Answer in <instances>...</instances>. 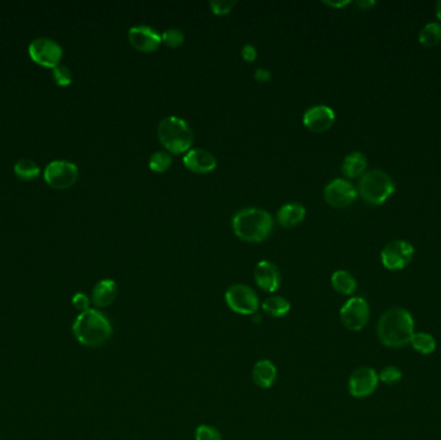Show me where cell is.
I'll list each match as a JSON object with an SVG mask.
<instances>
[{
    "label": "cell",
    "mask_w": 441,
    "mask_h": 440,
    "mask_svg": "<svg viewBox=\"0 0 441 440\" xmlns=\"http://www.w3.org/2000/svg\"><path fill=\"white\" fill-rule=\"evenodd\" d=\"M414 333V319L412 314L402 307H393L387 310L378 320V338L387 347H405L410 344Z\"/></svg>",
    "instance_id": "1"
},
{
    "label": "cell",
    "mask_w": 441,
    "mask_h": 440,
    "mask_svg": "<svg viewBox=\"0 0 441 440\" xmlns=\"http://www.w3.org/2000/svg\"><path fill=\"white\" fill-rule=\"evenodd\" d=\"M72 332L81 345L98 347L110 340L113 327L104 314L96 309H89L78 315L72 324Z\"/></svg>",
    "instance_id": "2"
},
{
    "label": "cell",
    "mask_w": 441,
    "mask_h": 440,
    "mask_svg": "<svg viewBox=\"0 0 441 440\" xmlns=\"http://www.w3.org/2000/svg\"><path fill=\"white\" fill-rule=\"evenodd\" d=\"M273 217L261 208H244L233 218V230L239 239L259 243L273 232Z\"/></svg>",
    "instance_id": "3"
},
{
    "label": "cell",
    "mask_w": 441,
    "mask_h": 440,
    "mask_svg": "<svg viewBox=\"0 0 441 440\" xmlns=\"http://www.w3.org/2000/svg\"><path fill=\"white\" fill-rule=\"evenodd\" d=\"M158 138L169 152L184 154L193 145V131L185 120L178 116H167L159 123Z\"/></svg>",
    "instance_id": "4"
},
{
    "label": "cell",
    "mask_w": 441,
    "mask_h": 440,
    "mask_svg": "<svg viewBox=\"0 0 441 440\" xmlns=\"http://www.w3.org/2000/svg\"><path fill=\"white\" fill-rule=\"evenodd\" d=\"M358 192L368 204L381 206L395 192V184L384 171L372 169L361 176Z\"/></svg>",
    "instance_id": "5"
},
{
    "label": "cell",
    "mask_w": 441,
    "mask_h": 440,
    "mask_svg": "<svg viewBox=\"0 0 441 440\" xmlns=\"http://www.w3.org/2000/svg\"><path fill=\"white\" fill-rule=\"evenodd\" d=\"M46 182L56 190H66L78 181L79 169L69 160H53L44 169Z\"/></svg>",
    "instance_id": "6"
},
{
    "label": "cell",
    "mask_w": 441,
    "mask_h": 440,
    "mask_svg": "<svg viewBox=\"0 0 441 440\" xmlns=\"http://www.w3.org/2000/svg\"><path fill=\"white\" fill-rule=\"evenodd\" d=\"M226 305L236 314L255 315L259 309V298L256 292L245 284H233L226 291Z\"/></svg>",
    "instance_id": "7"
},
{
    "label": "cell",
    "mask_w": 441,
    "mask_h": 440,
    "mask_svg": "<svg viewBox=\"0 0 441 440\" xmlns=\"http://www.w3.org/2000/svg\"><path fill=\"white\" fill-rule=\"evenodd\" d=\"M29 56L36 65H41L43 67L48 69H55L62 60L64 49L56 40L41 36L32 40L30 43Z\"/></svg>",
    "instance_id": "8"
},
{
    "label": "cell",
    "mask_w": 441,
    "mask_h": 440,
    "mask_svg": "<svg viewBox=\"0 0 441 440\" xmlns=\"http://www.w3.org/2000/svg\"><path fill=\"white\" fill-rule=\"evenodd\" d=\"M370 318L369 305L362 297H351L339 312L342 326L348 331L359 332L365 328Z\"/></svg>",
    "instance_id": "9"
},
{
    "label": "cell",
    "mask_w": 441,
    "mask_h": 440,
    "mask_svg": "<svg viewBox=\"0 0 441 440\" xmlns=\"http://www.w3.org/2000/svg\"><path fill=\"white\" fill-rule=\"evenodd\" d=\"M414 256V247L407 240H393L381 252L382 264L387 270L398 272L405 269Z\"/></svg>",
    "instance_id": "10"
},
{
    "label": "cell",
    "mask_w": 441,
    "mask_h": 440,
    "mask_svg": "<svg viewBox=\"0 0 441 440\" xmlns=\"http://www.w3.org/2000/svg\"><path fill=\"white\" fill-rule=\"evenodd\" d=\"M358 198V190L345 178H336L325 186L324 199L334 208L350 207Z\"/></svg>",
    "instance_id": "11"
},
{
    "label": "cell",
    "mask_w": 441,
    "mask_h": 440,
    "mask_svg": "<svg viewBox=\"0 0 441 440\" xmlns=\"http://www.w3.org/2000/svg\"><path fill=\"white\" fill-rule=\"evenodd\" d=\"M379 377L376 369L359 367L355 369L348 380V392L353 398H367L376 392Z\"/></svg>",
    "instance_id": "12"
},
{
    "label": "cell",
    "mask_w": 441,
    "mask_h": 440,
    "mask_svg": "<svg viewBox=\"0 0 441 440\" xmlns=\"http://www.w3.org/2000/svg\"><path fill=\"white\" fill-rule=\"evenodd\" d=\"M129 43L140 52L150 53L161 47V35L150 26H133L128 32Z\"/></svg>",
    "instance_id": "13"
},
{
    "label": "cell",
    "mask_w": 441,
    "mask_h": 440,
    "mask_svg": "<svg viewBox=\"0 0 441 440\" xmlns=\"http://www.w3.org/2000/svg\"><path fill=\"white\" fill-rule=\"evenodd\" d=\"M336 120L334 112L325 105H316L310 107L304 115V124L307 129L315 133L328 131Z\"/></svg>",
    "instance_id": "14"
},
{
    "label": "cell",
    "mask_w": 441,
    "mask_h": 440,
    "mask_svg": "<svg viewBox=\"0 0 441 440\" xmlns=\"http://www.w3.org/2000/svg\"><path fill=\"white\" fill-rule=\"evenodd\" d=\"M255 280L259 288L269 293H273L280 287V272L273 262L261 261L255 267Z\"/></svg>",
    "instance_id": "15"
},
{
    "label": "cell",
    "mask_w": 441,
    "mask_h": 440,
    "mask_svg": "<svg viewBox=\"0 0 441 440\" xmlns=\"http://www.w3.org/2000/svg\"><path fill=\"white\" fill-rule=\"evenodd\" d=\"M184 164L186 168L190 169L194 173L207 175L216 169L217 160L213 154L204 149H193L186 152Z\"/></svg>",
    "instance_id": "16"
},
{
    "label": "cell",
    "mask_w": 441,
    "mask_h": 440,
    "mask_svg": "<svg viewBox=\"0 0 441 440\" xmlns=\"http://www.w3.org/2000/svg\"><path fill=\"white\" fill-rule=\"evenodd\" d=\"M252 378L253 382L261 389H270L276 378H278V369L271 360L262 359L257 361L252 369Z\"/></svg>",
    "instance_id": "17"
},
{
    "label": "cell",
    "mask_w": 441,
    "mask_h": 440,
    "mask_svg": "<svg viewBox=\"0 0 441 440\" xmlns=\"http://www.w3.org/2000/svg\"><path fill=\"white\" fill-rule=\"evenodd\" d=\"M118 297L116 283L111 279H104L98 281L92 292V302L97 307H107L114 304Z\"/></svg>",
    "instance_id": "18"
},
{
    "label": "cell",
    "mask_w": 441,
    "mask_h": 440,
    "mask_svg": "<svg viewBox=\"0 0 441 440\" xmlns=\"http://www.w3.org/2000/svg\"><path fill=\"white\" fill-rule=\"evenodd\" d=\"M278 221L283 227H296L301 222H304L306 217V209L299 203H288L283 206L278 212Z\"/></svg>",
    "instance_id": "19"
},
{
    "label": "cell",
    "mask_w": 441,
    "mask_h": 440,
    "mask_svg": "<svg viewBox=\"0 0 441 440\" xmlns=\"http://www.w3.org/2000/svg\"><path fill=\"white\" fill-rule=\"evenodd\" d=\"M368 167V160L362 152H355L348 154L342 163V173L348 178L362 176Z\"/></svg>",
    "instance_id": "20"
},
{
    "label": "cell",
    "mask_w": 441,
    "mask_h": 440,
    "mask_svg": "<svg viewBox=\"0 0 441 440\" xmlns=\"http://www.w3.org/2000/svg\"><path fill=\"white\" fill-rule=\"evenodd\" d=\"M332 287L344 296H351L358 288V283L353 275L345 270H338L332 275Z\"/></svg>",
    "instance_id": "21"
},
{
    "label": "cell",
    "mask_w": 441,
    "mask_h": 440,
    "mask_svg": "<svg viewBox=\"0 0 441 440\" xmlns=\"http://www.w3.org/2000/svg\"><path fill=\"white\" fill-rule=\"evenodd\" d=\"M262 309L273 318H284L290 312V302L285 297L270 296L264 301Z\"/></svg>",
    "instance_id": "22"
},
{
    "label": "cell",
    "mask_w": 441,
    "mask_h": 440,
    "mask_svg": "<svg viewBox=\"0 0 441 440\" xmlns=\"http://www.w3.org/2000/svg\"><path fill=\"white\" fill-rule=\"evenodd\" d=\"M13 169H15L16 176L24 181H32L41 175L39 166L34 160L27 159V158L18 160Z\"/></svg>",
    "instance_id": "23"
},
{
    "label": "cell",
    "mask_w": 441,
    "mask_h": 440,
    "mask_svg": "<svg viewBox=\"0 0 441 440\" xmlns=\"http://www.w3.org/2000/svg\"><path fill=\"white\" fill-rule=\"evenodd\" d=\"M418 40L425 47H435L440 44L441 41V25L437 22H430L419 32Z\"/></svg>",
    "instance_id": "24"
},
{
    "label": "cell",
    "mask_w": 441,
    "mask_h": 440,
    "mask_svg": "<svg viewBox=\"0 0 441 440\" xmlns=\"http://www.w3.org/2000/svg\"><path fill=\"white\" fill-rule=\"evenodd\" d=\"M410 344L416 352L423 354V355L433 354L436 349V340L433 338V335L426 333V332L414 333L410 340Z\"/></svg>",
    "instance_id": "25"
},
{
    "label": "cell",
    "mask_w": 441,
    "mask_h": 440,
    "mask_svg": "<svg viewBox=\"0 0 441 440\" xmlns=\"http://www.w3.org/2000/svg\"><path fill=\"white\" fill-rule=\"evenodd\" d=\"M172 158L168 152H154L151 158L149 160V167L156 173H163L170 168Z\"/></svg>",
    "instance_id": "26"
},
{
    "label": "cell",
    "mask_w": 441,
    "mask_h": 440,
    "mask_svg": "<svg viewBox=\"0 0 441 440\" xmlns=\"http://www.w3.org/2000/svg\"><path fill=\"white\" fill-rule=\"evenodd\" d=\"M161 40L170 48H178L185 43V35L179 29H168L161 34Z\"/></svg>",
    "instance_id": "27"
},
{
    "label": "cell",
    "mask_w": 441,
    "mask_h": 440,
    "mask_svg": "<svg viewBox=\"0 0 441 440\" xmlns=\"http://www.w3.org/2000/svg\"><path fill=\"white\" fill-rule=\"evenodd\" d=\"M53 79L58 87H69L72 83V72L67 66L58 65L53 69Z\"/></svg>",
    "instance_id": "28"
},
{
    "label": "cell",
    "mask_w": 441,
    "mask_h": 440,
    "mask_svg": "<svg viewBox=\"0 0 441 440\" xmlns=\"http://www.w3.org/2000/svg\"><path fill=\"white\" fill-rule=\"evenodd\" d=\"M195 440H222V434L215 426L201 425L196 427Z\"/></svg>",
    "instance_id": "29"
},
{
    "label": "cell",
    "mask_w": 441,
    "mask_h": 440,
    "mask_svg": "<svg viewBox=\"0 0 441 440\" xmlns=\"http://www.w3.org/2000/svg\"><path fill=\"white\" fill-rule=\"evenodd\" d=\"M379 380L386 385L398 384L402 377V372L395 366H388L386 368L381 371V373L378 375Z\"/></svg>",
    "instance_id": "30"
},
{
    "label": "cell",
    "mask_w": 441,
    "mask_h": 440,
    "mask_svg": "<svg viewBox=\"0 0 441 440\" xmlns=\"http://www.w3.org/2000/svg\"><path fill=\"white\" fill-rule=\"evenodd\" d=\"M236 6L235 0H213L209 3L212 12L217 16H225L230 13Z\"/></svg>",
    "instance_id": "31"
},
{
    "label": "cell",
    "mask_w": 441,
    "mask_h": 440,
    "mask_svg": "<svg viewBox=\"0 0 441 440\" xmlns=\"http://www.w3.org/2000/svg\"><path fill=\"white\" fill-rule=\"evenodd\" d=\"M72 305L75 306V309H78L79 312H87L89 310V297L84 293H75L72 297Z\"/></svg>",
    "instance_id": "32"
},
{
    "label": "cell",
    "mask_w": 441,
    "mask_h": 440,
    "mask_svg": "<svg viewBox=\"0 0 441 440\" xmlns=\"http://www.w3.org/2000/svg\"><path fill=\"white\" fill-rule=\"evenodd\" d=\"M241 56L244 58V61L247 62H253L257 58V49L252 44H247L241 49Z\"/></svg>",
    "instance_id": "33"
},
{
    "label": "cell",
    "mask_w": 441,
    "mask_h": 440,
    "mask_svg": "<svg viewBox=\"0 0 441 440\" xmlns=\"http://www.w3.org/2000/svg\"><path fill=\"white\" fill-rule=\"evenodd\" d=\"M255 78H256L257 81L266 83V81L271 80L273 75H271V72H269L267 69L259 67V69H257L256 72H255Z\"/></svg>",
    "instance_id": "34"
},
{
    "label": "cell",
    "mask_w": 441,
    "mask_h": 440,
    "mask_svg": "<svg viewBox=\"0 0 441 440\" xmlns=\"http://www.w3.org/2000/svg\"><path fill=\"white\" fill-rule=\"evenodd\" d=\"M376 6V1H358V7L362 9V11H368V9L373 8Z\"/></svg>",
    "instance_id": "35"
},
{
    "label": "cell",
    "mask_w": 441,
    "mask_h": 440,
    "mask_svg": "<svg viewBox=\"0 0 441 440\" xmlns=\"http://www.w3.org/2000/svg\"><path fill=\"white\" fill-rule=\"evenodd\" d=\"M324 4H327L329 7L341 8V7H345L347 4H350V1H324Z\"/></svg>",
    "instance_id": "36"
},
{
    "label": "cell",
    "mask_w": 441,
    "mask_h": 440,
    "mask_svg": "<svg viewBox=\"0 0 441 440\" xmlns=\"http://www.w3.org/2000/svg\"><path fill=\"white\" fill-rule=\"evenodd\" d=\"M436 16L441 21V0H439L437 3H436Z\"/></svg>",
    "instance_id": "37"
}]
</instances>
